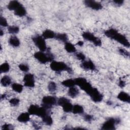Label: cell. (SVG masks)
Returning a JSON list of instances; mask_svg holds the SVG:
<instances>
[{
  "mask_svg": "<svg viewBox=\"0 0 130 130\" xmlns=\"http://www.w3.org/2000/svg\"><path fill=\"white\" fill-rule=\"evenodd\" d=\"M88 95L90 96L92 101L95 103L100 102L103 99V94L98 90V89L94 87H93L92 89Z\"/></svg>",
  "mask_w": 130,
  "mask_h": 130,
  "instance_id": "9c48e42d",
  "label": "cell"
},
{
  "mask_svg": "<svg viewBox=\"0 0 130 130\" xmlns=\"http://www.w3.org/2000/svg\"><path fill=\"white\" fill-rule=\"evenodd\" d=\"M57 86L54 82L51 81L48 83V89L50 92H54L56 90Z\"/></svg>",
  "mask_w": 130,
  "mask_h": 130,
  "instance_id": "1f68e13d",
  "label": "cell"
},
{
  "mask_svg": "<svg viewBox=\"0 0 130 130\" xmlns=\"http://www.w3.org/2000/svg\"><path fill=\"white\" fill-rule=\"evenodd\" d=\"M64 49L69 53H75L76 51L75 46L71 43L67 42L64 43Z\"/></svg>",
  "mask_w": 130,
  "mask_h": 130,
  "instance_id": "ffe728a7",
  "label": "cell"
},
{
  "mask_svg": "<svg viewBox=\"0 0 130 130\" xmlns=\"http://www.w3.org/2000/svg\"><path fill=\"white\" fill-rule=\"evenodd\" d=\"M55 35L56 34H55V32L53 31H52L50 29H47L43 31L42 36L45 39H50L55 38Z\"/></svg>",
  "mask_w": 130,
  "mask_h": 130,
  "instance_id": "2e32d148",
  "label": "cell"
},
{
  "mask_svg": "<svg viewBox=\"0 0 130 130\" xmlns=\"http://www.w3.org/2000/svg\"><path fill=\"white\" fill-rule=\"evenodd\" d=\"M77 44L78 46H82L83 45V44H84V43H83V42H82V41H78V42H77Z\"/></svg>",
  "mask_w": 130,
  "mask_h": 130,
  "instance_id": "b9f144b4",
  "label": "cell"
},
{
  "mask_svg": "<svg viewBox=\"0 0 130 130\" xmlns=\"http://www.w3.org/2000/svg\"><path fill=\"white\" fill-rule=\"evenodd\" d=\"M117 99L120 101L127 103H130V96L129 95L124 91H121L117 95Z\"/></svg>",
  "mask_w": 130,
  "mask_h": 130,
  "instance_id": "4fadbf2b",
  "label": "cell"
},
{
  "mask_svg": "<svg viewBox=\"0 0 130 130\" xmlns=\"http://www.w3.org/2000/svg\"><path fill=\"white\" fill-rule=\"evenodd\" d=\"M119 118H114L112 117L108 118L103 124L101 129L103 130H114L115 129V124L119 123Z\"/></svg>",
  "mask_w": 130,
  "mask_h": 130,
  "instance_id": "52a82bcc",
  "label": "cell"
},
{
  "mask_svg": "<svg viewBox=\"0 0 130 130\" xmlns=\"http://www.w3.org/2000/svg\"><path fill=\"white\" fill-rule=\"evenodd\" d=\"M118 86L120 88H123L125 86V81H124L122 79H119V83H118Z\"/></svg>",
  "mask_w": 130,
  "mask_h": 130,
  "instance_id": "60d3db41",
  "label": "cell"
},
{
  "mask_svg": "<svg viewBox=\"0 0 130 130\" xmlns=\"http://www.w3.org/2000/svg\"><path fill=\"white\" fill-rule=\"evenodd\" d=\"M10 70V66L8 62H4L0 66V72L7 73Z\"/></svg>",
  "mask_w": 130,
  "mask_h": 130,
  "instance_id": "f1b7e54d",
  "label": "cell"
},
{
  "mask_svg": "<svg viewBox=\"0 0 130 130\" xmlns=\"http://www.w3.org/2000/svg\"><path fill=\"white\" fill-rule=\"evenodd\" d=\"M107 104L108 105H111L112 104V102L111 101H108L107 102Z\"/></svg>",
  "mask_w": 130,
  "mask_h": 130,
  "instance_id": "f6af8a7d",
  "label": "cell"
},
{
  "mask_svg": "<svg viewBox=\"0 0 130 130\" xmlns=\"http://www.w3.org/2000/svg\"><path fill=\"white\" fill-rule=\"evenodd\" d=\"M8 42L10 45L14 47H17L20 45V41L19 39L15 36L11 37L9 39Z\"/></svg>",
  "mask_w": 130,
  "mask_h": 130,
  "instance_id": "d6986e66",
  "label": "cell"
},
{
  "mask_svg": "<svg viewBox=\"0 0 130 130\" xmlns=\"http://www.w3.org/2000/svg\"><path fill=\"white\" fill-rule=\"evenodd\" d=\"M4 34V32H3V31L2 29H1V30H0V36H2Z\"/></svg>",
  "mask_w": 130,
  "mask_h": 130,
  "instance_id": "ee69618b",
  "label": "cell"
},
{
  "mask_svg": "<svg viewBox=\"0 0 130 130\" xmlns=\"http://www.w3.org/2000/svg\"><path fill=\"white\" fill-rule=\"evenodd\" d=\"M61 84L65 87H69V88L74 86L76 85L74 79H69L63 80V81L61 82Z\"/></svg>",
  "mask_w": 130,
  "mask_h": 130,
  "instance_id": "cb8c5ba5",
  "label": "cell"
},
{
  "mask_svg": "<svg viewBox=\"0 0 130 130\" xmlns=\"http://www.w3.org/2000/svg\"><path fill=\"white\" fill-rule=\"evenodd\" d=\"M82 36L84 40L92 42L96 46H101L102 45V43L101 39L95 37L89 31L83 32L82 34Z\"/></svg>",
  "mask_w": 130,
  "mask_h": 130,
  "instance_id": "8992f818",
  "label": "cell"
},
{
  "mask_svg": "<svg viewBox=\"0 0 130 130\" xmlns=\"http://www.w3.org/2000/svg\"><path fill=\"white\" fill-rule=\"evenodd\" d=\"M79 93V89L75 86H73L69 88L68 91V94L69 96L72 98H75L78 96Z\"/></svg>",
  "mask_w": 130,
  "mask_h": 130,
  "instance_id": "e0dca14e",
  "label": "cell"
},
{
  "mask_svg": "<svg viewBox=\"0 0 130 130\" xmlns=\"http://www.w3.org/2000/svg\"><path fill=\"white\" fill-rule=\"evenodd\" d=\"M72 112L75 114H82L84 112V109L82 106L78 104H76L73 106Z\"/></svg>",
  "mask_w": 130,
  "mask_h": 130,
  "instance_id": "7402d4cb",
  "label": "cell"
},
{
  "mask_svg": "<svg viewBox=\"0 0 130 130\" xmlns=\"http://www.w3.org/2000/svg\"><path fill=\"white\" fill-rule=\"evenodd\" d=\"M113 3L115 4V5H117V6H121L122 5H123V3H124V1L123 0H114L113 1Z\"/></svg>",
  "mask_w": 130,
  "mask_h": 130,
  "instance_id": "ab89813d",
  "label": "cell"
},
{
  "mask_svg": "<svg viewBox=\"0 0 130 130\" xmlns=\"http://www.w3.org/2000/svg\"><path fill=\"white\" fill-rule=\"evenodd\" d=\"M104 34L108 38L114 40L118 42L123 46L129 48V42L125 36L118 32V31L114 28H109L104 31Z\"/></svg>",
  "mask_w": 130,
  "mask_h": 130,
  "instance_id": "6da1fadb",
  "label": "cell"
},
{
  "mask_svg": "<svg viewBox=\"0 0 130 130\" xmlns=\"http://www.w3.org/2000/svg\"><path fill=\"white\" fill-rule=\"evenodd\" d=\"M76 85H78L82 90L86 92L88 94L91 90L92 89L93 87L88 82L86 79L82 77L77 78L74 79Z\"/></svg>",
  "mask_w": 130,
  "mask_h": 130,
  "instance_id": "277c9868",
  "label": "cell"
},
{
  "mask_svg": "<svg viewBox=\"0 0 130 130\" xmlns=\"http://www.w3.org/2000/svg\"><path fill=\"white\" fill-rule=\"evenodd\" d=\"M42 106L49 110L52 107V106L55 105L57 103V100L55 97L51 95L45 96L43 98L42 100Z\"/></svg>",
  "mask_w": 130,
  "mask_h": 130,
  "instance_id": "ba28073f",
  "label": "cell"
},
{
  "mask_svg": "<svg viewBox=\"0 0 130 130\" xmlns=\"http://www.w3.org/2000/svg\"><path fill=\"white\" fill-rule=\"evenodd\" d=\"M80 66L82 69L86 70L94 71L95 70V66L91 60H84L82 61Z\"/></svg>",
  "mask_w": 130,
  "mask_h": 130,
  "instance_id": "7c38bea8",
  "label": "cell"
},
{
  "mask_svg": "<svg viewBox=\"0 0 130 130\" xmlns=\"http://www.w3.org/2000/svg\"><path fill=\"white\" fill-rule=\"evenodd\" d=\"M39 106L36 105H31L28 108V112L30 115H36Z\"/></svg>",
  "mask_w": 130,
  "mask_h": 130,
  "instance_id": "484cf974",
  "label": "cell"
},
{
  "mask_svg": "<svg viewBox=\"0 0 130 130\" xmlns=\"http://www.w3.org/2000/svg\"><path fill=\"white\" fill-rule=\"evenodd\" d=\"M73 106L71 103L70 101L66 103V104H64L62 106V109H63V111L66 112V113H69V112H72V109H73Z\"/></svg>",
  "mask_w": 130,
  "mask_h": 130,
  "instance_id": "83f0119b",
  "label": "cell"
},
{
  "mask_svg": "<svg viewBox=\"0 0 130 130\" xmlns=\"http://www.w3.org/2000/svg\"><path fill=\"white\" fill-rule=\"evenodd\" d=\"M1 83L2 85V86L4 87H7L11 84V79L9 76L5 75L3 76L1 79Z\"/></svg>",
  "mask_w": 130,
  "mask_h": 130,
  "instance_id": "603a6c76",
  "label": "cell"
},
{
  "mask_svg": "<svg viewBox=\"0 0 130 130\" xmlns=\"http://www.w3.org/2000/svg\"><path fill=\"white\" fill-rule=\"evenodd\" d=\"M32 40L41 51L44 52L47 50V48L45 39L42 36L37 35L32 38Z\"/></svg>",
  "mask_w": 130,
  "mask_h": 130,
  "instance_id": "5b68a950",
  "label": "cell"
},
{
  "mask_svg": "<svg viewBox=\"0 0 130 130\" xmlns=\"http://www.w3.org/2000/svg\"><path fill=\"white\" fill-rule=\"evenodd\" d=\"M55 38L57 40L64 42V43L68 42V37L66 34L64 33H58L55 35Z\"/></svg>",
  "mask_w": 130,
  "mask_h": 130,
  "instance_id": "44dd1931",
  "label": "cell"
},
{
  "mask_svg": "<svg viewBox=\"0 0 130 130\" xmlns=\"http://www.w3.org/2000/svg\"><path fill=\"white\" fill-rule=\"evenodd\" d=\"M20 103V100L19 99L15 98H12L9 100V103L11 105L13 106H16L19 105Z\"/></svg>",
  "mask_w": 130,
  "mask_h": 130,
  "instance_id": "d6a6232c",
  "label": "cell"
},
{
  "mask_svg": "<svg viewBox=\"0 0 130 130\" xmlns=\"http://www.w3.org/2000/svg\"><path fill=\"white\" fill-rule=\"evenodd\" d=\"M14 14L16 16L19 17L24 16L26 14V11L25 8L22 5L19 8H18L16 10L14 11Z\"/></svg>",
  "mask_w": 130,
  "mask_h": 130,
  "instance_id": "ac0fdd59",
  "label": "cell"
},
{
  "mask_svg": "<svg viewBox=\"0 0 130 130\" xmlns=\"http://www.w3.org/2000/svg\"><path fill=\"white\" fill-rule=\"evenodd\" d=\"M24 85L26 87L32 88L35 85V78L32 74L28 73L24 75L23 77Z\"/></svg>",
  "mask_w": 130,
  "mask_h": 130,
  "instance_id": "30bf717a",
  "label": "cell"
},
{
  "mask_svg": "<svg viewBox=\"0 0 130 130\" xmlns=\"http://www.w3.org/2000/svg\"><path fill=\"white\" fill-rule=\"evenodd\" d=\"M70 100L64 97H60L57 101V104L60 106H62L66 103L70 102Z\"/></svg>",
  "mask_w": 130,
  "mask_h": 130,
  "instance_id": "4dcf8cb0",
  "label": "cell"
},
{
  "mask_svg": "<svg viewBox=\"0 0 130 130\" xmlns=\"http://www.w3.org/2000/svg\"><path fill=\"white\" fill-rule=\"evenodd\" d=\"M34 56L40 63L43 64H45L47 62H52L54 59L53 55L49 50H47V53L41 51L36 52L34 53Z\"/></svg>",
  "mask_w": 130,
  "mask_h": 130,
  "instance_id": "7a4b0ae2",
  "label": "cell"
},
{
  "mask_svg": "<svg viewBox=\"0 0 130 130\" xmlns=\"http://www.w3.org/2000/svg\"><path fill=\"white\" fill-rule=\"evenodd\" d=\"M76 57L78 59H79L80 60H81L82 61L85 60V56L82 52L77 53L76 54Z\"/></svg>",
  "mask_w": 130,
  "mask_h": 130,
  "instance_id": "d590c367",
  "label": "cell"
},
{
  "mask_svg": "<svg viewBox=\"0 0 130 130\" xmlns=\"http://www.w3.org/2000/svg\"><path fill=\"white\" fill-rule=\"evenodd\" d=\"M84 119L87 122H90L91 121V120L93 119V117L92 115H90V114H85L84 116Z\"/></svg>",
  "mask_w": 130,
  "mask_h": 130,
  "instance_id": "f35d334b",
  "label": "cell"
},
{
  "mask_svg": "<svg viewBox=\"0 0 130 130\" xmlns=\"http://www.w3.org/2000/svg\"><path fill=\"white\" fill-rule=\"evenodd\" d=\"M50 68L53 71L56 72H60L62 71H67L70 74H72L73 71L66 63L62 61H52L50 65Z\"/></svg>",
  "mask_w": 130,
  "mask_h": 130,
  "instance_id": "3957f363",
  "label": "cell"
},
{
  "mask_svg": "<svg viewBox=\"0 0 130 130\" xmlns=\"http://www.w3.org/2000/svg\"><path fill=\"white\" fill-rule=\"evenodd\" d=\"M18 68L21 71L24 72H27L29 70V67L28 66V65L24 63L19 64L18 66Z\"/></svg>",
  "mask_w": 130,
  "mask_h": 130,
  "instance_id": "836d02e7",
  "label": "cell"
},
{
  "mask_svg": "<svg viewBox=\"0 0 130 130\" xmlns=\"http://www.w3.org/2000/svg\"><path fill=\"white\" fill-rule=\"evenodd\" d=\"M17 119L20 122H27L30 120V114L28 112L22 113L18 116Z\"/></svg>",
  "mask_w": 130,
  "mask_h": 130,
  "instance_id": "5bb4252c",
  "label": "cell"
},
{
  "mask_svg": "<svg viewBox=\"0 0 130 130\" xmlns=\"http://www.w3.org/2000/svg\"><path fill=\"white\" fill-rule=\"evenodd\" d=\"M43 122L47 125H51L53 123V120L51 116L48 114L42 118Z\"/></svg>",
  "mask_w": 130,
  "mask_h": 130,
  "instance_id": "d4e9b609",
  "label": "cell"
},
{
  "mask_svg": "<svg viewBox=\"0 0 130 130\" xmlns=\"http://www.w3.org/2000/svg\"><path fill=\"white\" fill-rule=\"evenodd\" d=\"M13 129H14L13 125L10 124H5L2 126V130H11Z\"/></svg>",
  "mask_w": 130,
  "mask_h": 130,
  "instance_id": "74e56055",
  "label": "cell"
},
{
  "mask_svg": "<svg viewBox=\"0 0 130 130\" xmlns=\"http://www.w3.org/2000/svg\"><path fill=\"white\" fill-rule=\"evenodd\" d=\"M0 24L3 27H7L8 25L6 19L3 16H1L0 18Z\"/></svg>",
  "mask_w": 130,
  "mask_h": 130,
  "instance_id": "8d00e7d4",
  "label": "cell"
},
{
  "mask_svg": "<svg viewBox=\"0 0 130 130\" xmlns=\"http://www.w3.org/2000/svg\"><path fill=\"white\" fill-rule=\"evenodd\" d=\"M12 89L18 93H21L23 90V85L20 84L14 83L12 84Z\"/></svg>",
  "mask_w": 130,
  "mask_h": 130,
  "instance_id": "4316f807",
  "label": "cell"
},
{
  "mask_svg": "<svg viewBox=\"0 0 130 130\" xmlns=\"http://www.w3.org/2000/svg\"><path fill=\"white\" fill-rule=\"evenodd\" d=\"M6 96V94H3L1 95V100H3V99H4Z\"/></svg>",
  "mask_w": 130,
  "mask_h": 130,
  "instance_id": "7bdbcfd3",
  "label": "cell"
},
{
  "mask_svg": "<svg viewBox=\"0 0 130 130\" xmlns=\"http://www.w3.org/2000/svg\"><path fill=\"white\" fill-rule=\"evenodd\" d=\"M22 4L17 1H11L7 5V8L10 11H15Z\"/></svg>",
  "mask_w": 130,
  "mask_h": 130,
  "instance_id": "9a60e30c",
  "label": "cell"
},
{
  "mask_svg": "<svg viewBox=\"0 0 130 130\" xmlns=\"http://www.w3.org/2000/svg\"><path fill=\"white\" fill-rule=\"evenodd\" d=\"M8 30L9 34H17L19 31V28L17 26H10L8 27Z\"/></svg>",
  "mask_w": 130,
  "mask_h": 130,
  "instance_id": "f546056e",
  "label": "cell"
},
{
  "mask_svg": "<svg viewBox=\"0 0 130 130\" xmlns=\"http://www.w3.org/2000/svg\"><path fill=\"white\" fill-rule=\"evenodd\" d=\"M85 5L94 10H100L103 8V6L101 3L91 0H86L84 1Z\"/></svg>",
  "mask_w": 130,
  "mask_h": 130,
  "instance_id": "8fae6325",
  "label": "cell"
},
{
  "mask_svg": "<svg viewBox=\"0 0 130 130\" xmlns=\"http://www.w3.org/2000/svg\"><path fill=\"white\" fill-rule=\"evenodd\" d=\"M118 51L119 52V53L124 56H125V57H129V53L128 51H127L126 50H125V49L124 48H120L118 49Z\"/></svg>",
  "mask_w": 130,
  "mask_h": 130,
  "instance_id": "e575fe53",
  "label": "cell"
}]
</instances>
